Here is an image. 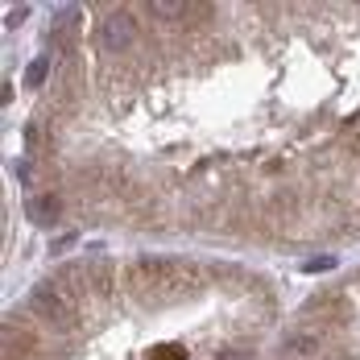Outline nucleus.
<instances>
[{"label":"nucleus","mask_w":360,"mask_h":360,"mask_svg":"<svg viewBox=\"0 0 360 360\" xmlns=\"http://www.w3.org/2000/svg\"><path fill=\"white\" fill-rule=\"evenodd\" d=\"M149 8H153L158 17H186V8H191V4H182V0H174V4H170V0H153Z\"/></svg>","instance_id":"obj_4"},{"label":"nucleus","mask_w":360,"mask_h":360,"mask_svg":"<svg viewBox=\"0 0 360 360\" xmlns=\"http://www.w3.org/2000/svg\"><path fill=\"white\" fill-rule=\"evenodd\" d=\"M58 216H63V199H58V195H37V199H30V219H34V224L50 228Z\"/></svg>","instance_id":"obj_3"},{"label":"nucleus","mask_w":360,"mask_h":360,"mask_svg":"<svg viewBox=\"0 0 360 360\" xmlns=\"http://www.w3.org/2000/svg\"><path fill=\"white\" fill-rule=\"evenodd\" d=\"M100 41H104V50H129L137 41V21L129 13H108L100 25Z\"/></svg>","instance_id":"obj_2"},{"label":"nucleus","mask_w":360,"mask_h":360,"mask_svg":"<svg viewBox=\"0 0 360 360\" xmlns=\"http://www.w3.org/2000/svg\"><path fill=\"white\" fill-rule=\"evenodd\" d=\"M46 71H50V63H46V58H34V63H30V71H25V83H30V87H41Z\"/></svg>","instance_id":"obj_5"},{"label":"nucleus","mask_w":360,"mask_h":360,"mask_svg":"<svg viewBox=\"0 0 360 360\" xmlns=\"http://www.w3.org/2000/svg\"><path fill=\"white\" fill-rule=\"evenodd\" d=\"M30 307H34L37 319H46V323L54 327V331H71L75 327V302L71 294H63L58 286H34V294H30Z\"/></svg>","instance_id":"obj_1"},{"label":"nucleus","mask_w":360,"mask_h":360,"mask_svg":"<svg viewBox=\"0 0 360 360\" xmlns=\"http://www.w3.org/2000/svg\"><path fill=\"white\" fill-rule=\"evenodd\" d=\"M149 360H186V352H182V348H153Z\"/></svg>","instance_id":"obj_6"},{"label":"nucleus","mask_w":360,"mask_h":360,"mask_svg":"<svg viewBox=\"0 0 360 360\" xmlns=\"http://www.w3.org/2000/svg\"><path fill=\"white\" fill-rule=\"evenodd\" d=\"M315 348H319V340H315V335H294V352H307V356H311Z\"/></svg>","instance_id":"obj_7"},{"label":"nucleus","mask_w":360,"mask_h":360,"mask_svg":"<svg viewBox=\"0 0 360 360\" xmlns=\"http://www.w3.org/2000/svg\"><path fill=\"white\" fill-rule=\"evenodd\" d=\"M331 265H335L331 257H319V261H311V265H307V274H315V269H331Z\"/></svg>","instance_id":"obj_8"}]
</instances>
